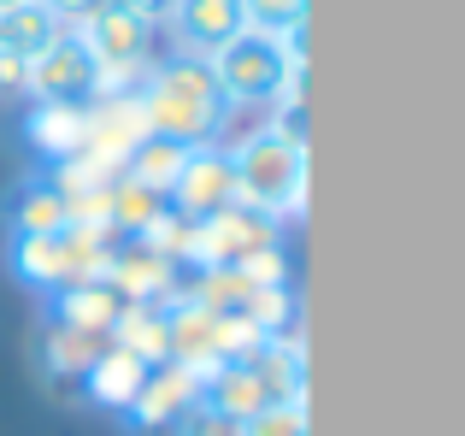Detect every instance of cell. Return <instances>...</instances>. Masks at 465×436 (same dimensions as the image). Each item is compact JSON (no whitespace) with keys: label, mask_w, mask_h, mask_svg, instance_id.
<instances>
[{"label":"cell","mask_w":465,"mask_h":436,"mask_svg":"<svg viewBox=\"0 0 465 436\" xmlns=\"http://www.w3.org/2000/svg\"><path fill=\"white\" fill-rule=\"evenodd\" d=\"M89 360H94V336H77V331H59L54 336V366L59 372H71V366H89Z\"/></svg>","instance_id":"cell-23"},{"label":"cell","mask_w":465,"mask_h":436,"mask_svg":"<svg viewBox=\"0 0 465 436\" xmlns=\"http://www.w3.org/2000/svg\"><path fill=\"white\" fill-rule=\"evenodd\" d=\"M59 35H65V24H59L54 12H42L35 0L0 12V54H6L12 65H30V59L42 54V47H54Z\"/></svg>","instance_id":"cell-15"},{"label":"cell","mask_w":465,"mask_h":436,"mask_svg":"<svg viewBox=\"0 0 465 436\" xmlns=\"http://www.w3.org/2000/svg\"><path fill=\"white\" fill-rule=\"evenodd\" d=\"M242 436H307V401H272L242 425Z\"/></svg>","instance_id":"cell-21"},{"label":"cell","mask_w":465,"mask_h":436,"mask_svg":"<svg viewBox=\"0 0 465 436\" xmlns=\"http://www.w3.org/2000/svg\"><path fill=\"white\" fill-rule=\"evenodd\" d=\"M118 6H124L130 18L142 24V30H159V24H171V12H177V0H118Z\"/></svg>","instance_id":"cell-24"},{"label":"cell","mask_w":465,"mask_h":436,"mask_svg":"<svg viewBox=\"0 0 465 436\" xmlns=\"http://www.w3.org/2000/svg\"><path fill=\"white\" fill-rule=\"evenodd\" d=\"M24 89H30L35 101H77V106H89L94 94H106L101 71H94V59L83 54L77 35H59L54 47H42V54L24 65Z\"/></svg>","instance_id":"cell-7"},{"label":"cell","mask_w":465,"mask_h":436,"mask_svg":"<svg viewBox=\"0 0 465 436\" xmlns=\"http://www.w3.org/2000/svg\"><path fill=\"white\" fill-rule=\"evenodd\" d=\"M177 425H183V436H242V425H236V419L213 413V407H206V401H194L189 413L177 419Z\"/></svg>","instance_id":"cell-22"},{"label":"cell","mask_w":465,"mask_h":436,"mask_svg":"<svg viewBox=\"0 0 465 436\" xmlns=\"http://www.w3.org/2000/svg\"><path fill=\"white\" fill-rule=\"evenodd\" d=\"M183 160H189V148H183V142L142 136L136 148L124 154V177H136V183H148V189H165V195H171V183H177Z\"/></svg>","instance_id":"cell-19"},{"label":"cell","mask_w":465,"mask_h":436,"mask_svg":"<svg viewBox=\"0 0 465 436\" xmlns=\"http://www.w3.org/2000/svg\"><path fill=\"white\" fill-rule=\"evenodd\" d=\"M171 207H177L183 218H194V224H206V218H218L224 207H236V172H230V148H218V142L189 148L177 183H171Z\"/></svg>","instance_id":"cell-6"},{"label":"cell","mask_w":465,"mask_h":436,"mask_svg":"<svg viewBox=\"0 0 465 436\" xmlns=\"http://www.w3.org/2000/svg\"><path fill=\"white\" fill-rule=\"evenodd\" d=\"M0 83H24V65H12L6 54H0Z\"/></svg>","instance_id":"cell-26"},{"label":"cell","mask_w":465,"mask_h":436,"mask_svg":"<svg viewBox=\"0 0 465 436\" xmlns=\"http://www.w3.org/2000/svg\"><path fill=\"white\" fill-rule=\"evenodd\" d=\"M260 253H277V218L236 201V207H224L218 218L201 224V260L206 265H248Z\"/></svg>","instance_id":"cell-8"},{"label":"cell","mask_w":465,"mask_h":436,"mask_svg":"<svg viewBox=\"0 0 465 436\" xmlns=\"http://www.w3.org/2000/svg\"><path fill=\"white\" fill-rule=\"evenodd\" d=\"M201 401L213 407V413L236 419V425H248V419L265 413L277 395H272V383L260 378V366L242 354V360H218V366L201 372Z\"/></svg>","instance_id":"cell-9"},{"label":"cell","mask_w":465,"mask_h":436,"mask_svg":"<svg viewBox=\"0 0 465 436\" xmlns=\"http://www.w3.org/2000/svg\"><path fill=\"white\" fill-rule=\"evenodd\" d=\"M59 224H71V207H65V195H59L54 177H47V183L12 189V201H6V230L12 236H47V230H59Z\"/></svg>","instance_id":"cell-16"},{"label":"cell","mask_w":465,"mask_h":436,"mask_svg":"<svg viewBox=\"0 0 465 436\" xmlns=\"http://www.w3.org/2000/svg\"><path fill=\"white\" fill-rule=\"evenodd\" d=\"M35 6H42V12H54V18L65 24V18H83L89 6H101V0H35Z\"/></svg>","instance_id":"cell-25"},{"label":"cell","mask_w":465,"mask_h":436,"mask_svg":"<svg viewBox=\"0 0 465 436\" xmlns=\"http://www.w3.org/2000/svg\"><path fill=\"white\" fill-rule=\"evenodd\" d=\"M77 42H83V54L94 59L106 94H130V83L148 71V30H142L118 0H101V6L83 12L77 18Z\"/></svg>","instance_id":"cell-5"},{"label":"cell","mask_w":465,"mask_h":436,"mask_svg":"<svg viewBox=\"0 0 465 436\" xmlns=\"http://www.w3.org/2000/svg\"><path fill=\"white\" fill-rule=\"evenodd\" d=\"M142 136H148V118H142L136 94H94L89 101V148H83L89 160L124 172V154L136 148Z\"/></svg>","instance_id":"cell-10"},{"label":"cell","mask_w":465,"mask_h":436,"mask_svg":"<svg viewBox=\"0 0 465 436\" xmlns=\"http://www.w3.org/2000/svg\"><path fill=\"white\" fill-rule=\"evenodd\" d=\"M113 230H94V224H59L47 236H12V272L35 289H71V283H89L101 277V253Z\"/></svg>","instance_id":"cell-4"},{"label":"cell","mask_w":465,"mask_h":436,"mask_svg":"<svg viewBox=\"0 0 465 436\" xmlns=\"http://www.w3.org/2000/svg\"><path fill=\"white\" fill-rule=\"evenodd\" d=\"M113 342L124 348V354H136L142 366H165L171 360V324H165V312H159L153 301H136V307L118 319Z\"/></svg>","instance_id":"cell-18"},{"label":"cell","mask_w":465,"mask_h":436,"mask_svg":"<svg viewBox=\"0 0 465 436\" xmlns=\"http://www.w3.org/2000/svg\"><path fill=\"white\" fill-rule=\"evenodd\" d=\"M213 83L230 106H272L277 94L301 89V71H307V54H301V35L295 42H277V35H253L242 30L230 47H218L213 59Z\"/></svg>","instance_id":"cell-3"},{"label":"cell","mask_w":465,"mask_h":436,"mask_svg":"<svg viewBox=\"0 0 465 436\" xmlns=\"http://www.w3.org/2000/svg\"><path fill=\"white\" fill-rule=\"evenodd\" d=\"M142 101V118H148V136H165V142H183V148H201V142H218L230 118V101L218 94L213 83V65L194 54H177L165 65H153L136 89Z\"/></svg>","instance_id":"cell-1"},{"label":"cell","mask_w":465,"mask_h":436,"mask_svg":"<svg viewBox=\"0 0 465 436\" xmlns=\"http://www.w3.org/2000/svg\"><path fill=\"white\" fill-rule=\"evenodd\" d=\"M12 6H24V0H0V12H12Z\"/></svg>","instance_id":"cell-27"},{"label":"cell","mask_w":465,"mask_h":436,"mask_svg":"<svg viewBox=\"0 0 465 436\" xmlns=\"http://www.w3.org/2000/svg\"><path fill=\"white\" fill-rule=\"evenodd\" d=\"M242 18L253 35H277V42H295L307 30V0H242Z\"/></svg>","instance_id":"cell-20"},{"label":"cell","mask_w":465,"mask_h":436,"mask_svg":"<svg viewBox=\"0 0 465 436\" xmlns=\"http://www.w3.org/2000/svg\"><path fill=\"white\" fill-rule=\"evenodd\" d=\"M171 30H177V54L213 59L218 47H230L248 30V18H242V0H177Z\"/></svg>","instance_id":"cell-11"},{"label":"cell","mask_w":465,"mask_h":436,"mask_svg":"<svg viewBox=\"0 0 465 436\" xmlns=\"http://www.w3.org/2000/svg\"><path fill=\"white\" fill-rule=\"evenodd\" d=\"M24 136H30V148L42 154V160L71 165L83 148H89V106H77V101H35Z\"/></svg>","instance_id":"cell-13"},{"label":"cell","mask_w":465,"mask_h":436,"mask_svg":"<svg viewBox=\"0 0 465 436\" xmlns=\"http://www.w3.org/2000/svg\"><path fill=\"white\" fill-rule=\"evenodd\" d=\"M230 172H236V201L283 224L289 213L307 207V148L277 136L272 124L242 136L230 148Z\"/></svg>","instance_id":"cell-2"},{"label":"cell","mask_w":465,"mask_h":436,"mask_svg":"<svg viewBox=\"0 0 465 436\" xmlns=\"http://www.w3.org/2000/svg\"><path fill=\"white\" fill-rule=\"evenodd\" d=\"M136 307L118 283L106 277H89V283H71L54 289V312H59V331H77V336H113L118 319Z\"/></svg>","instance_id":"cell-12"},{"label":"cell","mask_w":465,"mask_h":436,"mask_svg":"<svg viewBox=\"0 0 465 436\" xmlns=\"http://www.w3.org/2000/svg\"><path fill=\"white\" fill-rule=\"evenodd\" d=\"M83 378H89V395L101 407H130V401H136V390H142V378H148V366L113 342V348H101V354L83 366Z\"/></svg>","instance_id":"cell-17"},{"label":"cell","mask_w":465,"mask_h":436,"mask_svg":"<svg viewBox=\"0 0 465 436\" xmlns=\"http://www.w3.org/2000/svg\"><path fill=\"white\" fill-rule=\"evenodd\" d=\"M194 401H201V372L165 360V366H148V378H142L130 413H136L142 425H177V419L189 413Z\"/></svg>","instance_id":"cell-14"}]
</instances>
